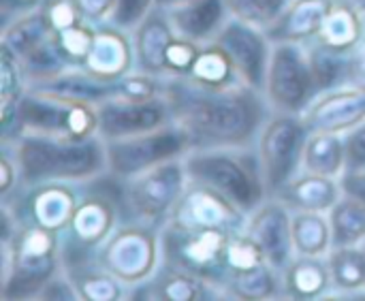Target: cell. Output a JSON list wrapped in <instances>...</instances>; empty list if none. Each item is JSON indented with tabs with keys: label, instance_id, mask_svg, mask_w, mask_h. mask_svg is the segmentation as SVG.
Returning <instances> with one entry per match:
<instances>
[{
	"label": "cell",
	"instance_id": "7402d4cb",
	"mask_svg": "<svg viewBox=\"0 0 365 301\" xmlns=\"http://www.w3.org/2000/svg\"><path fill=\"white\" fill-rule=\"evenodd\" d=\"M178 34L197 43H212L231 19L225 0H188L165 9Z\"/></svg>",
	"mask_w": 365,
	"mask_h": 301
},
{
	"label": "cell",
	"instance_id": "ab89813d",
	"mask_svg": "<svg viewBox=\"0 0 365 301\" xmlns=\"http://www.w3.org/2000/svg\"><path fill=\"white\" fill-rule=\"evenodd\" d=\"M156 6V0H115L109 24L133 32Z\"/></svg>",
	"mask_w": 365,
	"mask_h": 301
},
{
	"label": "cell",
	"instance_id": "b9f144b4",
	"mask_svg": "<svg viewBox=\"0 0 365 301\" xmlns=\"http://www.w3.org/2000/svg\"><path fill=\"white\" fill-rule=\"evenodd\" d=\"M43 13L51 26V32L71 28L79 21H83L86 17L81 15V11L77 9L75 0H47L43 6Z\"/></svg>",
	"mask_w": 365,
	"mask_h": 301
},
{
	"label": "cell",
	"instance_id": "1f68e13d",
	"mask_svg": "<svg viewBox=\"0 0 365 301\" xmlns=\"http://www.w3.org/2000/svg\"><path fill=\"white\" fill-rule=\"evenodd\" d=\"M225 300H282L280 272L274 270L269 263H263L250 272H244V274H240L227 282Z\"/></svg>",
	"mask_w": 365,
	"mask_h": 301
},
{
	"label": "cell",
	"instance_id": "603a6c76",
	"mask_svg": "<svg viewBox=\"0 0 365 301\" xmlns=\"http://www.w3.org/2000/svg\"><path fill=\"white\" fill-rule=\"evenodd\" d=\"M133 47H135V68L163 75L167 77L165 68V56L167 47L175 36V30L171 26V19L163 6H156L133 32Z\"/></svg>",
	"mask_w": 365,
	"mask_h": 301
},
{
	"label": "cell",
	"instance_id": "cb8c5ba5",
	"mask_svg": "<svg viewBox=\"0 0 365 301\" xmlns=\"http://www.w3.org/2000/svg\"><path fill=\"white\" fill-rule=\"evenodd\" d=\"M342 195L340 178L302 169L274 197H278L291 212H329Z\"/></svg>",
	"mask_w": 365,
	"mask_h": 301
},
{
	"label": "cell",
	"instance_id": "d590c367",
	"mask_svg": "<svg viewBox=\"0 0 365 301\" xmlns=\"http://www.w3.org/2000/svg\"><path fill=\"white\" fill-rule=\"evenodd\" d=\"M94 32H96V24L83 19L71 28L51 32V39H53V45L58 47V51L62 53V58L71 66H81L92 49Z\"/></svg>",
	"mask_w": 365,
	"mask_h": 301
},
{
	"label": "cell",
	"instance_id": "7a4b0ae2",
	"mask_svg": "<svg viewBox=\"0 0 365 301\" xmlns=\"http://www.w3.org/2000/svg\"><path fill=\"white\" fill-rule=\"evenodd\" d=\"M0 297L11 300H38L43 287L60 272V233L19 225L9 208L0 205Z\"/></svg>",
	"mask_w": 365,
	"mask_h": 301
},
{
	"label": "cell",
	"instance_id": "f546056e",
	"mask_svg": "<svg viewBox=\"0 0 365 301\" xmlns=\"http://www.w3.org/2000/svg\"><path fill=\"white\" fill-rule=\"evenodd\" d=\"M293 246L295 255L327 257L334 248L327 212H293Z\"/></svg>",
	"mask_w": 365,
	"mask_h": 301
},
{
	"label": "cell",
	"instance_id": "d6a6232c",
	"mask_svg": "<svg viewBox=\"0 0 365 301\" xmlns=\"http://www.w3.org/2000/svg\"><path fill=\"white\" fill-rule=\"evenodd\" d=\"M331 225L334 248L364 246L365 244V205L357 199L342 195L338 203L327 212Z\"/></svg>",
	"mask_w": 365,
	"mask_h": 301
},
{
	"label": "cell",
	"instance_id": "e0dca14e",
	"mask_svg": "<svg viewBox=\"0 0 365 301\" xmlns=\"http://www.w3.org/2000/svg\"><path fill=\"white\" fill-rule=\"evenodd\" d=\"M171 109L167 98H154L145 103L109 98L98 105V135L103 139H120L139 133H148L171 124Z\"/></svg>",
	"mask_w": 365,
	"mask_h": 301
},
{
	"label": "cell",
	"instance_id": "d6986e66",
	"mask_svg": "<svg viewBox=\"0 0 365 301\" xmlns=\"http://www.w3.org/2000/svg\"><path fill=\"white\" fill-rule=\"evenodd\" d=\"M81 68L105 81H118L130 73L135 68V47L130 32L109 21L96 24L92 49Z\"/></svg>",
	"mask_w": 365,
	"mask_h": 301
},
{
	"label": "cell",
	"instance_id": "ee69618b",
	"mask_svg": "<svg viewBox=\"0 0 365 301\" xmlns=\"http://www.w3.org/2000/svg\"><path fill=\"white\" fill-rule=\"evenodd\" d=\"M38 300H68V301H77L79 295L75 291V285L71 280V276L60 270L45 287L43 291L38 293Z\"/></svg>",
	"mask_w": 365,
	"mask_h": 301
},
{
	"label": "cell",
	"instance_id": "681fc988",
	"mask_svg": "<svg viewBox=\"0 0 365 301\" xmlns=\"http://www.w3.org/2000/svg\"><path fill=\"white\" fill-rule=\"evenodd\" d=\"M338 2H342V4H346V6H351V9L361 17V21H364V26H365V0H338Z\"/></svg>",
	"mask_w": 365,
	"mask_h": 301
},
{
	"label": "cell",
	"instance_id": "836d02e7",
	"mask_svg": "<svg viewBox=\"0 0 365 301\" xmlns=\"http://www.w3.org/2000/svg\"><path fill=\"white\" fill-rule=\"evenodd\" d=\"M66 274L71 276L79 300L115 301L126 300V295H128V289L115 276H111L107 270H103L98 263H90V265L71 270Z\"/></svg>",
	"mask_w": 365,
	"mask_h": 301
},
{
	"label": "cell",
	"instance_id": "7c38bea8",
	"mask_svg": "<svg viewBox=\"0 0 365 301\" xmlns=\"http://www.w3.org/2000/svg\"><path fill=\"white\" fill-rule=\"evenodd\" d=\"M188 152L190 141L175 122L130 137L105 139L107 171L120 180H128L156 165L184 158Z\"/></svg>",
	"mask_w": 365,
	"mask_h": 301
},
{
	"label": "cell",
	"instance_id": "f35d334b",
	"mask_svg": "<svg viewBox=\"0 0 365 301\" xmlns=\"http://www.w3.org/2000/svg\"><path fill=\"white\" fill-rule=\"evenodd\" d=\"M201 47H203V43H197V41L186 39L175 32L173 41L167 47V56H165L167 77H188Z\"/></svg>",
	"mask_w": 365,
	"mask_h": 301
},
{
	"label": "cell",
	"instance_id": "74e56055",
	"mask_svg": "<svg viewBox=\"0 0 365 301\" xmlns=\"http://www.w3.org/2000/svg\"><path fill=\"white\" fill-rule=\"evenodd\" d=\"M231 17L267 30L293 0H225Z\"/></svg>",
	"mask_w": 365,
	"mask_h": 301
},
{
	"label": "cell",
	"instance_id": "8fae6325",
	"mask_svg": "<svg viewBox=\"0 0 365 301\" xmlns=\"http://www.w3.org/2000/svg\"><path fill=\"white\" fill-rule=\"evenodd\" d=\"M263 94L272 111L304 116L310 103L321 94L306 45L274 43Z\"/></svg>",
	"mask_w": 365,
	"mask_h": 301
},
{
	"label": "cell",
	"instance_id": "7bdbcfd3",
	"mask_svg": "<svg viewBox=\"0 0 365 301\" xmlns=\"http://www.w3.org/2000/svg\"><path fill=\"white\" fill-rule=\"evenodd\" d=\"M346 169H365V122L344 133Z\"/></svg>",
	"mask_w": 365,
	"mask_h": 301
},
{
	"label": "cell",
	"instance_id": "f907efd6",
	"mask_svg": "<svg viewBox=\"0 0 365 301\" xmlns=\"http://www.w3.org/2000/svg\"><path fill=\"white\" fill-rule=\"evenodd\" d=\"M182 2H188V0H156V4L163 6V9H171V6L182 4Z\"/></svg>",
	"mask_w": 365,
	"mask_h": 301
},
{
	"label": "cell",
	"instance_id": "52a82bcc",
	"mask_svg": "<svg viewBox=\"0 0 365 301\" xmlns=\"http://www.w3.org/2000/svg\"><path fill=\"white\" fill-rule=\"evenodd\" d=\"M233 235L235 233L231 231H216V229L195 231V229H182L171 223H165L160 229L163 263L180 267L210 282L225 297V285L229 276L227 255Z\"/></svg>",
	"mask_w": 365,
	"mask_h": 301
},
{
	"label": "cell",
	"instance_id": "3957f363",
	"mask_svg": "<svg viewBox=\"0 0 365 301\" xmlns=\"http://www.w3.org/2000/svg\"><path fill=\"white\" fill-rule=\"evenodd\" d=\"M11 146L21 186L43 182H88L107 171L105 139H66L41 133H24Z\"/></svg>",
	"mask_w": 365,
	"mask_h": 301
},
{
	"label": "cell",
	"instance_id": "4dcf8cb0",
	"mask_svg": "<svg viewBox=\"0 0 365 301\" xmlns=\"http://www.w3.org/2000/svg\"><path fill=\"white\" fill-rule=\"evenodd\" d=\"M190 81L207 86V88H227L235 83H244L242 77L235 71V64L231 62L229 53L216 43H205L195 60L192 71L188 73Z\"/></svg>",
	"mask_w": 365,
	"mask_h": 301
},
{
	"label": "cell",
	"instance_id": "8d00e7d4",
	"mask_svg": "<svg viewBox=\"0 0 365 301\" xmlns=\"http://www.w3.org/2000/svg\"><path fill=\"white\" fill-rule=\"evenodd\" d=\"M165 79L163 75H152L139 68H133L124 77L115 81V98L145 103L165 96Z\"/></svg>",
	"mask_w": 365,
	"mask_h": 301
},
{
	"label": "cell",
	"instance_id": "e575fe53",
	"mask_svg": "<svg viewBox=\"0 0 365 301\" xmlns=\"http://www.w3.org/2000/svg\"><path fill=\"white\" fill-rule=\"evenodd\" d=\"M306 49L319 92L346 86V53L327 49L319 43H308Z\"/></svg>",
	"mask_w": 365,
	"mask_h": 301
},
{
	"label": "cell",
	"instance_id": "484cf974",
	"mask_svg": "<svg viewBox=\"0 0 365 301\" xmlns=\"http://www.w3.org/2000/svg\"><path fill=\"white\" fill-rule=\"evenodd\" d=\"M334 291L327 300L334 297H365V248L364 246H340L331 248L327 255Z\"/></svg>",
	"mask_w": 365,
	"mask_h": 301
},
{
	"label": "cell",
	"instance_id": "44dd1931",
	"mask_svg": "<svg viewBox=\"0 0 365 301\" xmlns=\"http://www.w3.org/2000/svg\"><path fill=\"white\" fill-rule=\"evenodd\" d=\"M336 0H293L265 30L272 43L308 45L321 32Z\"/></svg>",
	"mask_w": 365,
	"mask_h": 301
},
{
	"label": "cell",
	"instance_id": "bcb514c9",
	"mask_svg": "<svg viewBox=\"0 0 365 301\" xmlns=\"http://www.w3.org/2000/svg\"><path fill=\"white\" fill-rule=\"evenodd\" d=\"M75 4L88 21L105 24V21H109V17L113 13L115 0H75Z\"/></svg>",
	"mask_w": 365,
	"mask_h": 301
},
{
	"label": "cell",
	"instance_id": "ac0fdd59",
	"mask_svg": "<svg viewBox=\"0 0 365 301\" xmlns=\"http://www.w3.org/2000/svg\"><path fill=\"white\" fill-rule=\"evenodd\" d=\"M308 131L349 133L365 122V90L357 86H340L321 92L304 111Z\"/></svg>",
	"mask_w": 365,
	"mask_h": 301
},
{
	"label": "cell",
	"instance_id": "8992f818",
	"mask_svg": "<svg viewBox=\"0 0 365 301\" xmlns=\"http://www.w3.org/2000/svg\"><path fill=\"white\" fill-rule=\"evenodd\" d=\"M24 133H41L66 139H90L98 135V105L28 88L17 105L13 139ZM0 141V143H11Z\"/></svg>",
	"mask_w": 365,
	"mask_h": 301
},
{
	"label": "cell",
	"instance_id": "83f0119b",
	"mask_svg": "<svg viewBox=\"0 0 365 301\" xmlns=\"http://www.w3.org/2000/svg\"><path fill=\"white\" fill-rule=\"evenodd\" d=\"M364 34L365 26L361 17L351 6L336 0L325 24H323V28H321V32L310 43H319L327 49L349 53L364 39Z\"/></svg>",
	"mask_w": 365,
	"mask_h": 301
},
{
	"label": "cell",
	"instance_id": "4fadbf2b",
	"mask_svg": "<svg viewBox=\"0 0 365 301\" xmlns=\"http://www.w3.org/2000/svg\"><path fill=\"white\" fill-rule=\"evenodd\" d=\"M83 193V182H43L21 186L9 201V208L19 225H34L62 233L68 225Z\"/></svg>",
	"mask_w": 365,
	"mask_h": 301
},
{
	"label": "cell",
	"instance_id": "4316f807",
	"mask_svg": "<svg viewBox=\"0 0 365 301\" xmlns=\"http://www.w3.org/2000/svg\"><path fill=\"white\" fill-rule=\"evenodd\" d=\"M304 171L340 178L346 171V143L340 133L312 131L304 150Z\"/></svg>",
	"mask_w": 365,
	"mask_h": 301
},
{
	"label": "cell",
	"instance_id": "c3c4849f",
	"mask_svg": "<svg viewBox=\"0 0 365 301\" xmlns=\"http://www.w3.org/2000/svg\"><path fill=\"white\" fill-rule=\"evenodd\" d=\"M47 0H0V24L43 6Z\"/></svg>",
	"mask_w": 365,
	"mask_h": 301
},
{
	"label": "cell",
	"instance_id": "5b68a950",
	"mask_svg": "<svg viewBox=\"0 0 365 301\" xmlns=\"http://www.w3.org/2000/svg\"><path fill=\"white\" fill-rule=\"evenodd\" d=\"M184 167L188 180L212 186L246 214L269 197L255 146L190 150L184 156Z\"/></svg>",
	"mask_w": 365,
	"mask_h": 301
},
{
	"label": "cell",
	"instance_id": "d4e9b609",
	"mask_svg": "<svg viewBox=\"0 0 365 301\" xmlns=\"http://www.w3.org/2000/svg\"><path fill=\"white\" fill-rule=\"evenodd\" d=\"M282 300H327L334 291L327 257L295 255L282 270Z\"/></svg>",
	"mask_w": 365,
	"mask_h": 301
},
{
	"label": "cell",
	"instance_id": "5bb4252c",
	"mask_svg": "<svg viewBox=\"0 0 365 301\" xmlns=\"http://www.w3.org/2000/svg\"><path fill=\"white\" fill-rule=\"evenodd\" d=\"M248 214L240 210L222 193L201 182L188 180L180 201L175 203L167 223L182 229H216V231H244Z\"/></svg>",
	"mask_w": 365,
	"mask_h": 301
},
{
	"label": "cell",
	"instance_id": "ffe728a7",
	"mask_svg": "<svg viewBox=\"0 0 365 301\" xmlns=\"http://www.w3.org/2000/svg\"><path fill=\"white\" fill-rule=\"evenodd\" d=\"M126 300L145 301H201V300H225L222 293L210 282L173 267L169 263H160L152 278L141 282L139 287L128 291Z\"/></svg>",
	"mask_w": 365,
	"mask_h": 301
},
{
	"label": "cell",
	"instance_id": "f1b7e54d",
	"mask_svg": "<svg viewBox=\"0 0 365 301\" xmlns=\"http://www.w3.org/2000/svg\"><path fill=\"white\" fill-rule=\"evenodd\" d=\"M49 36H51V26L41 6L4 21L0 28V45L11 49L15 56H24L26 51L41 45Z\"/></svg>",
	"mask_w": 365,
	"mask_h": 301
},
{
	"label": "cell",
	"instance_id": "6da1fadb",
	"mask_svg": "<svg viewBox=\"0 0 365 301\" xmlns=\"http://www.w3.org/2000/svg\"><path fill=\"white\" fill-rule=\"evenodd\" d=\"M165 98L190 150L252 148L272 113L265 94L248 83L207 88L186 77H167Z\"/></svg>",
	"mask_w": 365,
	"mask_h": 301
},
{
	"label": "cell",
	"instance_id": "7dc6e473",
	"mask_svg": "<svg viewBox=\"0 0 365 301\" xmlns=\"http://www.w3.org/2000/svg\"><path fill=\"white\" fill-rule=\"evenodd\" d=\"M342 193L365 205V169H346L340 175Z\"/></svg>",
	"mask_w": 365,
	"mask_h": 301
},
{
	"label": "cell",
	"instance_id": "60d3db41",
	"mask_svg": "<svg viewBox=\"0 0 365 301\" xmlns=\"http://www.w3.org/2000/svg\"><path fill=\"white\" fill-rule=\"evenodd\" d=\"M21 188V173L11 146L0 143V203L9 201Z\"/></svg>",
	"mask_w": 365,
	"mask_h": 301
},
{
	"label": "cell",
	"instance_id": "9a60e30c",
	"mask_svg": "<svg viewBox=\"0 0 365 301\" xmlns=\"http://www.w3.org/2000/svg\"><path fill=\"white\" fill-rule=\"evenodd\" d=\"M214 41L229 53L242 81L263 92L274 47L267 32L263 28L231 17Z\"/></svg>",
	"mask_w": 365,
	"mask_h": 301
},
{
	"label": "cell",
	"instance_id": "ba28073f",
	"mask_svg": "<svg viewBox=\"0 0 365 301\" xmlns=\"http://www.w3.org/2000/svg\"><path fill=\"white\" fill-rule=\"evenodd\" d=\"M160 229L163 227L137 220H122L101 246L96 263L115 276L128 291L139 287L152 278L163 263Z\"/></svg>",
	"mask_w": 365,
	"mask_h": 301
},
{
	"label": "cell",
	"instance_id": "2e32d148",
	"mask_svg": "<svg viewBox=\"0 0 365 301\" xmlns=\"http://www.w3.org/2000/svg\"><path fill=\"white\" fill-rule=\"evenodd\" d=\"M244 231L261 246L267 263L282 274L295 257L293 212L278 197H267L248 214Z\"/></svg>",
	"mask_w": 365,
	"mask_h": 301
},
{
	"label": "cell",
	"instance_id": "f6af8a7d",
	"mask_svg": "<svg viewBox=\"0 0 365 301\" xmlns=\"http://www.w3.org/2000/svg\"><path fill=\"white\" fill-rule=\"evenodd\" d=\"M346 83L365 90V34L346 53Z\"/></svg>",
	"mask_w": 365,
	"mask_h": 301
},
{
	"label": "cell",
	"instance_id": "9c48e42d",
	"mask_svg": "<svg viewBox=\"0 0 365 301\" xmlns=\"http://www.w3.org/2000/svg\"><path fill=\"white\" fill-rule=\"evenodd\" d=\"M188 184L184 158L156 165L122 180V220L163 227Z\"/></svg>",
	"mask_w": 365,
	"mask_h": 301
},
{
	"label": "cell",
	"instance_id": "816d5d0a",
	"mask_svg": "<svg viewBox=\"0 0 365 301\" xmlns=\"http://www.w3.org/2000/svg\"><path fill=\"white\" fill-rule=\"evenodd\" d=\"M364 248H365V244H364Z\"/></svg>",
	"mask_w": 365,
	"mask_h": 301
},
{
	"label": "cell",
	"instance_id": "30bf717a",
	"mask_svg": "<svg viewBox=\"0 0 365 301\" xmlns=\"http://www.w3.org/2000/svg\"><path fill=\"white\" fill-rule=\"evenodd\" d=\"M308 135L310 131L299 113L272 111L265 120L255 148L269 197L302 171Z\"/></svg>",
	"mask_w": 365,
	"mask_h": 301
},
{
	"label": "cell",
	"instance_id": "277c9868",
	"mask_svg": "<svg viewBox=\"0 0 365 301\" xmlns=\"http://www.w3.org/2000/svg\"><path fill=\"white\" fill-rule=\"evenodd\" d=\"M122 223V180L105 171L83 182L81 199L60 233L62 267L66 272L96 263L101 246Z\"/></svg>",
	"mask_w": 365,
	"mask_h": 301
}]
</instances>
